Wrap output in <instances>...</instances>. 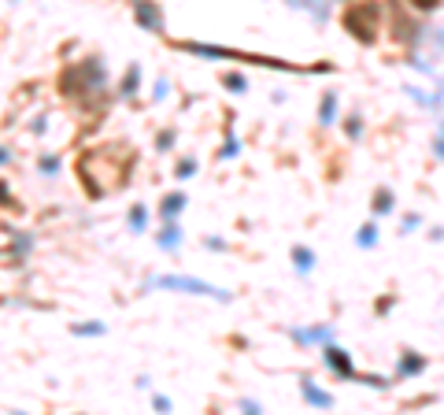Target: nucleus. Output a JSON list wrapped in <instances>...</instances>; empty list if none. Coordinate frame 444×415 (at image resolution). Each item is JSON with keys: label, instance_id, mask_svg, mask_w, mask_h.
<instances>
[{"label": "nucleus", "instance_id": "f257e3e1", "mask_svg": "<svg viewBox=\"0 0 444 415\" xmlns=\"http://www.w3.org/2000/svg\"><path fill=\"white\" fill-rule=\"evenodd\" d=\"M344 26H348V34L355 41H374V34H378V4H371V0L352 4L348 12H344Z\"/></svg>", "mask_w": 444, "mask_h": 415}, {"label": "nucleus", "instance_id": "f03ea898", "mask_svg": "<svg viewBox=\"0 0 444 415\" xmlns=\"http://www.w3.org/2000/svg\"><path fill=\"white\" fill-rule=\"evenodd\" d=\"M137 15H141V23H145L148 30H159V26H163V19H159V12L148 4V0H137Z\"/></svg>", "mask_w": 444, "mask_h": 415}, {"label": "nucleus", "instance_id": "7ed1b4c3", "mask_svg": "<svg viewBox=\"0 0 444 415\" xmlns=\"http://www.w3.org/2000/svg\"><path fill=\"white\" fill-rule=\"evenodd\" d=\"M330 364H333V367H341L344 375L352 371V367H348V356H344V353H337V348H330Z\"/></svg>", "mask_w": 444, "mask_h": 415}, {"label": "nucleus", "instance_id": "20e7f679", "mask_svg": "<svg viewBox=\"0 0 444 415\" xmlns=\"http://www.w3.org/2000/svg\"><path fill=\"white\" fill-rule=\"evenodd\" d=\"M411 4H415V8H426V12H429V8H437V0H411Z\"/></svg>", "mask_w": 444, "mask_h": 415}]
</instances>
